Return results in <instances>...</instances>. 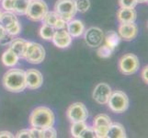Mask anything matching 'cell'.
<instances>
[{"label": "cell", "instance_id": "6da1fadb", "mask_svg": "<svg viewBox=\"0 0 148 138\" xmlns=\"http://www.w3.org/2000/svg\"><path fill=\"white\" fill-rule=\"evenodd\" d=\"M4 88L9 92L18 93L27 89L25 71L20 68H10L4 74L2 78Z\"/></svg>", "mask_w": 148, "mask_h": 138}, {"label": "cell", "instance_id": "7a4b0ae2", "mask_svg": "<svg viewBox=\"0 0 148 138\" xmlns=\"http://www.w3.org/2000/svg\"><path fill=\"white\" fill-rule=\"evenodd\" d=\"M29 125L32 128L44 130L48 127L53 126L55 122V116L53 111L48 107H36L29 117Z\"/></svg>", "mask_w": 148, "mask_h": 138}, {"label": "cell", "instance_id": "3957f363", "mask_svg": "<svg viewBox=\"0 0 148 138\" xmlns=\"http://www.w3.org/2000/svg\"><path fill=\"white\" fill-rule=\"evenodd\" d=\"M107 104L115 113H122L129 108L130 100L127 94L123 91L116 90L111 93Z\"/></svg>", "mask_w": 148, "mask_h": 138}, {"label": "cell", "instance_id": "277c9868", "mask_svg": "<svg viewBox=\"0 0 148 138\" xmlns=\"http://www.w3.org/2000/svg\"><path fill=\"white\" fill-rule=\"evenodd\" d=\"M0 25L5 29L7 32L13 36H17L21 32V25H20L16 14L11 11L2 12L0 18Z\"/></svg>", "mask_w": 148, "mask_h": 138}, {"label": "cell", "instance_id": "5b68a950", "mask_svg": "<svg viewBox=\"0 0 148 138\" xmlns=\"http://www.w3.org/2000/svg\"><path fill=\"white\" fill-rule=\"evenodd\" d=\"M53 11L62 18L65 22L73 19L76 14L75 0H57Z\"/></svg>", "mask_w": 148, "mask_h": 138}, {"label": "cell", "instance_id": "8992f818", "mask_svg": "<svg viewBox=\"0 0 148 138\" xmlns=\"http://www.w3.org/2000/svg\"><path fill=\"white\" fill-rule=\"evenodd\" d=\"M119 69L125 76L135 74L139 70L140 62L138 57L134 54H126L122 55L119 60Z\"/></svg>", "mask_w": 148, "mask_h": 138}, {"label": "cell", "instance_id": "52a82bcc", "mask_svg": "<svg viewBox=\"0 0 148 138\" xmlns=\"http://www.w3.org/2000/svg\"><path fill=\"white\" fill-rule=\"evenodd\" d=\"M48 10V5L43 0H30L26 16L32 21H42Z\"/></svg>", "mask_w": 148, "mask_h": 138}, {"label": "cell", "instance_id": "ba28073f", "mask_svg": "<svg viewBox=\"0 0 148 138\" xmlns=\"http://www.w3.org/2000/svg\"><path fill=\"white\" fill-rule=\"evenodd\" d=\"M45 58V50L42 44L34 42H29L24 59L32 65H39Z\"/></svg>", "mask_w": 148, "mask_h": 138}, {"label": "cell", "instance_id": "9c48e42d", "mask_svg": "<svg viewBox=\"0 0 148 138\" xmlns=\"http://www.w3.org/2000/svg\"><path fill=\"white\" fill-rule=\"evenodd\" d=\"M66 117L71 122H86L88 117V111L82 102H75L66 111Z\"/></svg>", "mask_w": 148, "mask_h": 138}, {"label": "cell", "instance_id": "30bf717a", "mask_svg": "<svg viewBox=\"0 0 148 138\" xmlns=\"http://www.w3.org/2000/svg\"><path fill=\"white\" fill-rule=\"evenodd\" d=\"M111 119L109 115L101 113L95 117L93 122V129L95 131L96 137L106 138L109 128L111 124Z\"/></svg>", "mask_w": 148, "mask_h": 138}, {"label": "cell", "instance_id": "8fae6325", "mask_svg": "<svg viewBox=\"0 0 148 138\" xmlns=\"http://www.w3.org/2000/svg\"><path fill=\"white\" fill-rule=\"evenodd\" d=\"M84 39L89 47L97 48L104 42V32L99 27H90L86 30H85Z\"/></svg>", "mask_w": 148, "mask_h": 138}, {"label": "cell", "instance_id": "7c38bea8", "mask_svg": "<svg viewBox=\"0 0 148 138\" xmlns=\"http://www.w3.org/2000/svg\"><path fill=\"white\" fill-rule=\"evenodd\" d=\"M112 93L111 88L107 83L98 84L93 90L92 98L98 104L105 105L108 103V100Z\"/></svg>", "mask_w": 148, "mask_h": 138}, {"label": "cell", "instance_id": "4fadbf2b", "mask_svg": "<svg viewBox=\"0 0 148 138\" xmlns=\"http://www.w3.org/2000/svg\"><path fill=\"white\" fill-rule=\"evenodd\" d=\"M25 76H26V86L29 89L36 90L40 89L43 83V76L37 69H28L25 71Z\"/></svg>", "mask_w": 148, "mask_h": 138}, {"label": "cell", "instance_id": "5bb4252c", "mask_svg": "<svg viewBox=\"0 0 148 138\" xmlns=\"http://www.w3.org/2000/svg\"><path fill=\"white\" fill-rule=\"evenodd\" d=\"M72 40H73L72 36L69 34L67 30L64 28V29L55 30V32L53 34L52 42L57 48L65 49L71 45V43H72Z\"/></svg>", "mask_w": 148, "mask_h": 138}, {"label": "cell", "instance_id": "9a60e30c", "mask_svg": "<svg viewBox=\"0 0 148 138\" xmlns=\"http://www.w3.org/2000/svg\"><path fill=\"white\" fill-rule=\"evenodd\" d=\"M118 34L121 39L130 42L134 40L138 35V27L134 22L131 23H121L118 29Z\"/></svg>", "mask_w": 148, "mask_h": 138}, {"label": "cell", "instance_id": "2e32d148", "mask_svg": "<svg viewBox=\"0 0 148 138\" xmlns=\"http://www.w3.org/2000/svg\"><path fill=\"white\" fill-rule=\"evenodd\" d=\"M42 21L43 24L49 25V26L54 28L55 30L64 29L66 26V22L62 18L59 17L54 11H49V10L44 15Z\"/></svg>", "mask_w": 148, "mask_h": 138}, {"label": "cell", "instance_id": "e0dca14e", "mask_svg": "<svg viewBox=\"0 0 148 138\" xmlns=\"http://www.w3.org/2000/svg\"><path fill=\"white\" fill-rule=\"evenodd\" d=\"M66 30L72 38H78L85 32V24L80 19H71L66 22Z\"/></svg>", "mask_w": 148, "mask_h": 138}, {"label": "cell", "instance_id": "ac0fdd59", "mask_svg": "<svg viewBox=\"0 0 148 138\" xmlns=\"http://www.w3.org/2000/svg\"><path fill=\"white\" fill-rule=\"evenodd\" d=\"M137 18V13L134 8H121L117 11V19L120 23H131L134 22Z\"/></svg>", "mask_w": 148, "mask_h": 138}, {"label": "cell", "instance_id": "d6986e66", "mask_svg": "<svg viewBox=\"0 0 148 138\" xmlns=\"http://www.w3.org/2000/svg\"><path fill=\"white\" fill-rule=\"evenodd\" d=\"M28 43L29 42L25 39L22 38H16L12 41V43L9 44V49L12 50L13 52L16 54L19 58H23L25 57V54H26V51L28 47Z\"/></svg>", "mask_w": 148, "mask_h": 138}, {"label": "cell", "instance_id": "ffe728a7", "mask_svg": "<svg viewBox=\"0 0 148 138\" xmlns=\"http://www.w3.org/2000/svg\"><path fill=\"white\" fill-rule=\"evenodd\" d=\"M126 131L122 124L119 122H111L107 138H126Z\"/></svg>", "mask_w": 148, "mask_h": 138}, {"label": "cell", "instance_id": "44dd1931", "mask_svg": "<svg viewBox=\"0 0 148 138\" xmlns=\"http://www.w3.org/2000/svg\"><path fill=\"white\" fill-rule=\"evenodd\" d=\"M18 60H19L18 56L9 48L7 51H5L1 56L2 63L7 67H14L18 63Z\"/></svg>", "mask_w": 148, "mask_h": 138}, {"label": "cell", "instance_id": "7402d4cb", "mask_svg": "<svg viewBox=\"0 0 148 138\" xmlns=\"http://www.w3.org/2000/svg\"><path fill=\"white\" fill-rule=\"evenodd\" d=\"M121 39L120 37V35L118 34V32H114V30L108 32L106 35H104L105 44L108 45L112 50H115L116 47H118V45L121 43Z\"/></svg>", "mask_w": 148, "mask_h": 138}, {"label": "cell", "instance_id": "603a6c76", "mask_svg": "<svg viewBox=\"0 0 148 138\" xmlns=\"http://www.w3.org/2000/svg\"><path fill=\"white\" fill-rule=\"evenodd\" d=\"M30 0H13L12 12L18 15H26Z\"/></svg>", "mask_w": 148, "mask_h": 138}, {"label": "cell", "instance_id": "cb8c5ba5", "mask_svg": "<svg viewBox=\"0 0 148 138\" xmlns=\"http://www.w3.org/2000/svg\"><path fill=\"white\" fill-rule=\"evenodd\" d=\"M54 32H55V29L46 24H43L39 30L40 37L45 41H52Z\"/></svg>", "mask_w": 148, "mask_h": 138}, {"label": "cell", "instance_id": "d4e9b609", "mask_svg": "<svg viewBox=\"0 0 148 138\" xmlns=\"http://www.w3.org/2000/svg\"><path fill=\"white\" fill-rule=\"evenodd\" d=\"M88 126L86 124V122H72L71 125V135L73 137L75 138H80L81 133L84 131V129Z\"/></svg>", "mask_w": 148, "mask_h": 138}, {"label": "cell", "instance_id": "484cf974", "mask_svg": "<svg viewBox=\"0 0 148 138\" xmlns=\"http://www.w3.org/2000/svg\"><path fill=\"white\" fill-rule=\"evenodd\" d=\"M76 11L80 13H85L89 10L91 3L90 0H75Z\"/></svg>", "mask_w": 148, "mask_h": 138}, {"label": "cell", "instance_id": "4316f807", "mask_svg": "<svg viewBox=\"0 0 148 138\" xmlns=\"http://www.w3.org/2000/svg\"><path fill=\"white\" fill-rule=\"evenodd\" d=\"M114 50H112L111 48H110L108 45L101 44L100 46H99V49L97 51V54L99 56L100 58H109L111 56L112 53H113Z\"/></svg>", "mask_w": 148, "mask_h": 138}, {"label": "cell", "instance_id": "83f0119b", "mask_svg": "<svg viewBox=\"0 0 148 138\" xmlns=\"http://www.w3.org/2000/svg\"><path fill=\"white\" fill-rule=\"evenodd\" d=\"M95 137H96V134H95L93 127L88 126V125L86 127L84 131L81 133V135H80V138H95Z\"/></svg>", "mask_w": 148, "mask_h": 138}, {"label": "cell", "instance_id": "f1b7e54d", "mask_svg": "<svg viewBox=\"0 0 148 138\" xmlns=\"http://www.w3.org/2000/svg\"><path fill=\"white\" fill-rule=\"evenodd\" d=\"M14 37L15 36H13V35L6 32L3 36L0 38V44L2 46H9V44L11 43L12 41L14 40Z\"/></svg>", "mask_w": 148, "mask_h": 138}, {"label": "cell", "instance_id": "f546056e", "mask_svg": "<svg viewBox=\"0 0 148 138\" xmlns=\"http://www.w3.org/2000/svg\"><path fill=\"white\" fill-rule=\"evenodd\" d=\"M57 137V132L53 128V126L48 127L43 130V138H56Z\"/></svg>", "mask_w": 148, "mask_h": 138}, {"label": "cell", "instance_id": "4dcf8cb0", "mask_svg": "<svg viewBox=\"0 0 148 138\" xmlns=\"http://www.w3.org/2000/svg\"><path fill=\"white\" fill-rule=\"evenodd\" d=\"M138 4L136 0H119V5L121 8H134Z\"/></svg>", "mask_w": 148, "mask_h": 138}, {"label": "cell", "instance_id": "1f68e13d", "mask_svg": "<svg viewBox=\"0 0 148 138\" xmlns=\"http://www.w3.org/2000/svg\"><path fill=\"white\" fill-rule=\"evenodd\" d=\"M30 138H43V130L37 129V128H30Z\"/></svg>", "mask_w": 148, "mask_h": 138}, {"label": "cell", "instance_id": "d6a6232c", "mask_svg": "<svg viewBox=\"0 0 148 138\" xmlns=\"http://www.w3.org/2000/svg\"><path fill=\"white\" fill-rule=\"evenodd\" d=\"M2 8L5 11H11L12 12V6L13 0H1Z\"/></svg>", "mask_w": 148, "mask_h": 138}, {"label": "cell", "instance_id": "836d02e7", "mask_svg": "<svg viewBox=\"0 0 148 138\" xmlns=\"http://www.w3.org/2000/svg\"><path fill=\"white\" fill-rule=\"evenodd\" d=\"M17 138H30V133L29 129H23L20 130L17 133V135H15Z\"/></svg>", "mask_w": 148, "mask_h": 138}, {"label": "cell", "instance_id": "e575fe53", "mask_svg": "<svg viewBox=\"0 0 148 138\" xmlns=\"http://www.w3.org/2000/svg\"><path fill=\"white\" fill-rule=\"evenodd\" d=\"M147 75H148V66L146 65V66H145L144 68H143L142 72H141V76H142V78H143V80H144V82L145 84L148 83V76H147Z\"/></svg>", "mask_w": 148, "mask_h": 138}, {"label": "cell", "instance_id": "d590c367", "mask_svg": "<svg viewBox=\"0 0 148 138\" xmlns=\"http://www.w3.org/2000/svg\"><path fill=\"white\" fill-rule=\"evenodd\" d=\"M0 137H4V138H13L15 135L8 131H0Z\"/></svg>", "mask_w": 148, "mask_h": 138}, {"label": "cell", "instance_id": "8d00e7d4", "mask_svg": "<svg viewBox=\"0 0 148 138\" xmlns=\"http://www.w3.org/2000/svg\"><path fill=\"white\" fill-rule=\"evenodd\" d=\"M5 32H6V30H5V29L1 26V25H0V38H1L5 34Z\"/></svg>", "mask_w": 148, "mask_h": 138}, {"label": "cell", "instance_id": "74e56055", "mask_svg": "<svg viewBox=\"0 0 148 138\" xmlns=\"http://www.w3.org/2000/svg\"><path fill=\"white\" fill-rule=\"evenodd\" d=\"M148 0H136L137 3H146Z\"/></svg>", "mask_w": 148, "mask_h": 138}, {"label": "cell", "instance_id": "f35d334b", "mask_svg": "<svg viewBox=\"0 0 148 138\" xmlns=\"http://www.w3.org/2000/svg\"><path fill=\"white\" fill-rule=\"evenodd\" d=\"M1 15H2V12H1V10H0V18H1Z\"/></svg>", "mask_w": 148, "mask_h": 138}, {"label": "cell", "instance_id": "ab89813d", "mask_svg": "<svg viewBox=\"0 0 148 138\" xmlns=\"http://www.w3.org/2000/svg\"><path fill=\"white\" fill-rule=\"evenodd\" d=\"M0 1H1V0H0Z\"/></svg>", "mask_w": 148, "mask_h": 138}]
</instances>
